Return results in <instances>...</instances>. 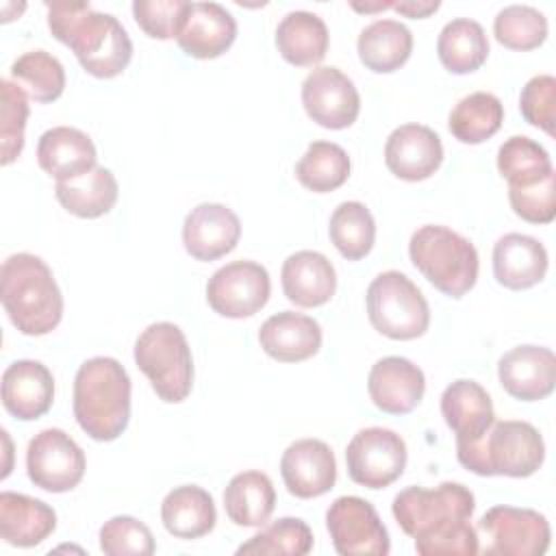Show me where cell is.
Returning <instances> with one entry per match:
<instances>
[{
  "mask_svg": "<svg viewBox=\"0 0 556 556\" xmlns=\"http://www.w3.org/2000/svg\"><path fill=\"white\" fill-rule=\"evenodd\" d=\"M473 510L476 497L460 482L408 486L391 504L397 526L415 539V552L421 556H476L480 536L471 526Z\"/></svg>",
  "mask_w": 556,
  "mask_h": 556,
  "instance_id": "6da1fadb",
  "label": "cell"
},
{
  "mask_svg": "<svg viewBox=\"0 0 556 556\" xmlns=\"http://www.w3.org/2000/svg\"><path fill=\"white\" fill-rule=\"evenodd\" d=\"M48 28L96 78L119 76L132 59V41L122 22L89 2H46Z\"/></svg>",
  "mask_w": 556,
  "mask_h": 556,
  "instance_id": "7a4b0ae2",
  "label": "cell"
},
{
  "mask_svg": "<svg viewBox=\"0 0 556 556\" xmlns=\"http://www.w3.org/2000/svg\"><path fill=\"white\" fill-rule=\"evenodd\" d=\"M0 300L11 324L26 337L52 332L63 317V295L43 258L17 252L0 267Z\"/></svg>",
  "mask_w": 556,
  "mask_h": 556,
  "instance_id": "3957f363",
  "label": "cell"
},
{
  "mask_svg": "<svg viewBox=\"0 0 556 556\" xmlns=\"http://www.w3.org/2000/svg\"><path fill=\"white\" fill-rule=\"evenodd\" d=\"M130 376L111 356L87 358L74 376V417L93 441H115L130 419Z\"/></svg>",
  "mask_w": 556,
  "mask_h": 556,
  "instance_id": "277c9868",
  "label": "cell"
},
{
  "mask_svg": "<svg viewBox=\"0 0 556 556\" xmlns=\"http://www.w3.org/2000/svg\"><path fill=\"white\" fill-rule=\"evenodd\" d=\"M456 458L478 476L528 478L545 460V441L528 421H493L478 441L456 443Z\"/></svg>",
  "mask_w": 556,
  "mask_h": 556,
  "instance_id": "5b68a950",
  "label": "cell"
},
{
  "mask_svg": "<svg viewBox=\"0 0 556 556\" xmlns=\"http://www.w3.org/2000/svg\"><path fill=\"white\" fill-rule=\"evenodd\" d=\"M410 263L443 295L463 298L478 280V250L456 230L439 224H426L410 235Z\"/></svg>",
  "mask_w": 556,
  "mask_h": 556,
  "instance_id": "8992f818",
  "label": "cell"
},
{
  "mask_svg": "<svg viewBox=\"0 0 556 556\" xmlns=\"http://www.w3.org/2000/svg\"><path fill=\"white\" fill-rule=\"evenodd\" d=\"M132 356L159 400L167 404L187 400L193 387V356L185 332L176 324H150L137 337Z\"/></svg>",
  "mask_w": 556,
  "mask_h": 556,
  "instance_id": "52a82bcc",
  "label": "cell"
},
{
  "mask_svg": "<svg viewBox=\"0 0 556 556\" xmlns=\"http://www.w3.org/2000/svg\"><path fill=\"white\" fill-rule=\"evenodd\" d=\"M367 317L371 326L395 341H410L426 334L430 326V306L419 287L402 271L378 274L365 293Z\"/></svg>",
  "mask_w": 556,
  "mask_h": 556,
  "instance_id": "ba28073f",
  "label": "cell"
},
{
  "mask_svg": "<svg viewBox=\"0 0 556 556\" xmlns=\"http://www.w3.org/2000/svg\"><path fill=\"white\" fill-rule=\"evenodd\" d=\"M478 530L484 534V556H541L549 547L552 530L545 515L532 508L493 506L480 521Z\"/></svg>",
  "mask_w": 556,
  "mask_h": 556,
  "instance_id": "9c48e42d",
  "label": "cell"
},
{
  "mask_svg": "<svg viewBox=\"0 0 556 556\" xmlns=\"http://www.w3.org/2000/svg\"><path fill=\"white\" fill-rule=\"evenodd\" d=\"M404 439L380 426L358 430L345 447V465L352 482L367 489H384L393 484L406 467Z\"/></svg>",
  "mask_w": 556,
  "mask_h": 556,
  "instance_id": "30bf717a",
  "label": "cell"
},
{
  "mask_svg": "<svg viewBox=\"0 0 556 556\" xmlns=\"http://www.w3.org/2000/svg\"><path fill=\"white\" fill-rule=\"evenodd\" d=\"M87 469L80 445L61 428L37 432L26 447V473L30 482L50 493H65L78 486Z\"/></svg>",
  "mask_w": 556,
  "mask_h": 556,
  "instance_id": "8fae6325",
  "label": "cell"
},
{
  "mask_svg": "<svg viewBox=\"0 0 556 556\" xmlns=\"http://www.w3.org/2000/svg\"><path fill=\"white\" fill-rule=\"evenodd\" d=\"M326 528L341 556H387L391 549L382 519L363 497H337L326 510Z\"/></svg>",
  "mask_w": 556,
  "mask_h": 556,
  "instance_id": "7c38bea8",
  "label": "cell"
},
{
  "mask_svg": "<svg viewBox=\"0 0 556 556\" xmlns=\"http://www.w3.org/2000/svg\"><path fill=\"white\" fill-rule=\"evenodd\" d=\"M271 280L254 261H232L219 267L206 282L208 306L228 319L256 315L269 300Z\"/></svg>",
  "mask_w": 556,
  "mask_h": 556,
  "instance_id": "4fadbf2b",
  "label": "cell"
},
{
  "mask_svg": "<svg viewBox=\"0 0 556 556\" xmlns=\"http://www.w3.org/2000/svg\"><path fill=\"white\" fill-rule=\"evenodd\" d=\"M302 104L315 124L330 130L352 126L361 113L358 89L334 65H319L308 72L302 83Z\"/></svg>",
  "mask_w": 556,
  "mask_h": 556,
  "instance_id": "5bb4252c",
  "label": "cell"
},
{
  "mask_svg": "<svg viewBox=\"0 0 556 556\" xmlns=\"http://www.w3.org/2000/svg\"><path fill=\"white\" fill-rule=\"evenodd\" d=\"M241 237V222L232 208L217 202L193 206L182 224V245L195 261L208 263L232 252Z\"/></svg>",
  "mask_w": 556,
  "mask_h": 556,
  "instance_id": "9a60e30c",
  "label": "cell"
},
{
  "mask_svg": "<svg viewBox=\"0 0 556 556\" xmlns=\"http://www.w3.org/2000/svg\"><path fill=\"white\" fill-rule=\"evenodd\" d=\"M280 476L291 495L313 500L334 486L337 460L328 443L319 439H300L282 452Z\"/></svg>",
  "mask_w": 556,
  "mask_h": 556,
  "instance_id": "2e32d148",
  "label": "cell"
},
{
  "mask_svg": "<svg viewBox=\"0 0 556 556\" xmlns=\"http://www.w3.org/2000/svg\"><path fill=\"white\" fill-rule=\"evenodd\" d=\"M502 389L521 402H539L556 387V356L543 345H517L497 361Z\"/></svg>",
  "mask_w": 556,
  "mask_h": 556,
  "instance_id": "e0dca14e",
  "label": "cell"
},
{
  "mask_svg": "<svg viewBox=\"0 0 556 556\" xmlns=\"http://www.w3.org/2000/svg\"><path fill=\"white\" fill-rule=\"evenodd\" d=\"M384 163L402 180H426L443 163L441 137L430 126L402 124L387 137Z\"/></svg>",
  "mask_w": 556,
  "mask_h": 556,
  "instance_id": "ac0fdd59",
  "label": "cell"
},
{
  "mask_svg": "<svg viewBox=\"0 0 556 556\" xmlns=\"http://www.w3.org/2000/svg\"><path fill=\"white\" fill-rule=\"evenodd\" d=\"M367 391L378 410L387 415H406L419 406L426 393V378L413 361L404 356H384L369 369Z\"/></svg>",
  "mask_w": 556,
  "mask_h": 556,
  "instance_id": "d6986e66",
  "label": "cell"
},
{
  "mask_svg": "<svg viewBox=\"0 0 556 556\" xmlns=\"http://www.w3.org/2000/svg\"><path fill=\"white\" fill-rule=\"evenodd\" d=\"M54 402L52 371L30 358L11 363L2 374V406L9 415L33 421L43 417Z\"/></svg>",
  "mask_w": 556,
  "mask_h": 556,
  "instance_id": "ffe728a7",
  "label": "cell"
},
{
  "mask_svg": "<svg viewBox=\"0 0 556 556\" xmlns=\"http://www.w3.org/2000/svg\"><path fill=\"white\" fill-rule=\"evenodd\" d=\"M237 39V22L232 13L217 2H191L178 46L193 59H217Z\"/></svg>",
  "mask_w": 556,
  "mask_h": 556,
  "instance_id": "44dd1931",
  "label": "cell"
},
{
  "mask_svg": "<svg viewBox=\"0 0 556 556\" xmlns=\"http://www.w3.org/2000/svg\"><path fill=\"white\" fill-rule=\"evenodd\" d=\"M441 415L456 434V443L478 441L495 421V410L486 389L467 378H458L441 393Z\"/></svg>",
  "mask_w": 556,
  "mask_h": 556,
  "instance_id": "7402d4cb",
  "label": "cell"
},
{
  "mask_svg": "<svg viewBox=\"0 0 556 556\" xmlns=\"http://www.w3.org/2000/svg\"><path fill=\"white\" fill-rule=\"evenodd\" d=\"M547 263L545 245L530 235L508 232L493 245V276L513 291L539 285L547 274Z\"/></svg>",
  "mask_w": 556,
  "mask_h": 556,
  "instance_id": "603a6c76",
  "label": "cell"
},
{
  "mask_svg": "<svg viewBox=\"0 0 556 556\" xmlns=\"http://www.w3.org/2000/svg\"><path fill=\"white\" fill-rule=\"evenodd\" d=\"M258 343L278 363H300L319 352L321 326L308 315L280 311L263 321Z\"/></svg>",
  "mask_w": 556,
  "mask_h": 556,
  "instance_id": "cb8c5ba5",
  "label": "cell"
},
{
  "mask_svg": "<svg viewBox=\"0 0 556 556\" xmlns=\"http://www.w3.org/2000/svg\"><path fill=\"white\" fill-rule=\"evenodd\" d=\"M98 152L91 137L72 126L48 128L37 143V163L56 182L74 180L96 167Z\"/></svg>",
  "mask_w": 556,
  "mask_h": 556,
  "instance_id": "d4e9b609",
  "label": "cell"
},
{
  "mask_svg": "<svg viewBox=\"0 0 556 556\" xmlns=\"http://www.w3.org/2000/svg\"><path fill=\"white\" fill-rule=\"evenodd\" d=\"M280 282L289 302L302 308H315L334 295L337 271L321 252L300 250L282 263Z\"/></svg>",
  "mask_w": 556,
  "mask_h": 556,
  "instance_id": "484cf974",
  "label": "cell"
},
{
  "mask_svg": "<svg viewBox=\"0 0 556 556\" xmlns=\"http://www.w3.org/2000/svg\"><path fill=\"white\" fill-rule=\"evenodd\" d=\"M56 528V513L41 500L24 493H0V536L15 547H35Z\"/></svg>",
  "mask_w": 556,
  "mask_h": 556,
  "instance_id": "4316f807",
  "label": "cell"
},
{
  "mask_svg": "<svg viewBox=\"0 0 556 556\" xmlns=\"http://www.w3.org/2000/svg\"><path fill=\"white\" fill-rule=\"evenodd\" d=\"M161 521L176 539H200L208 534L217 521L213 495L198 484L174 486L161 502Z\"/></svg>",
  "mask_w": 556,
  "mask_h": 556,
  "instance_id": "83f0119b",
  "label": "cell"
},
{
  "mask_svg": "<svg viewBox=\"0 0 556 556\" xmlns=\"http://www.w3.org/2000/svg\"><path fill=\"white\" fill-rule=\"evenodd\" d=\"M330 35L326 22L311 11L287 13L276 28V48L280 56L298 67L317 65L328 52Z\"/></svg>",
  "mask_w": 556,
  "mask_h": 556,
  "instance_id": "f1b7e54d",
  "label": "cell"
},
{
  "mask_svg": "<svg viewBox=\"0 0 556 556\" xmlns=\"http://www.w3.org/2000/svg\"><path fill=\"white\" fill-rule=\"evenodd\" d=\"M356 50L367 70L391 74L410 59L413 33L397 20H376L361 30Z\"/></svg>",
  "mask_w": 556,
  "mask_h": 556,
  "instance_id": "f546056e",
  "label": "cell"
},
{
  "mask_svg": "<svg viewBox=\"0 0 556 556\" xmlns=\"http://www.w3.org/2000/svg\"><path fill=\"white\" fill-rule=\"evenodd\" d=\"M276 506V491L267 473L241 471L230 478L224 491V508L235 526L258 528L265 526Z\"/></svg>",
  "mask_w": 556,
  "mask_h": 556,
  "instance_id": "4dcf8cb0",
  "label": "cell"
},
{
  "mask_svg": "<svg viewBox=\"0 0 556 556\" xmlns=\"http://www.w3.org/2000/svg\"><path fill=\"white\" fill-rule=\"evenodd\" d=\"M54 195L67 213L83 219H96L115 206L119 187L111 169L96 165L91 172L74 180L56 182Z\"/></svg>",
  "mask_w": 556,
  "mask_h": 556,
  "instance_id": "1f68e13d",
  "label": "cell"
},
{
  "mask_svg": "<svg viewBox=\"0 0 556 556\" xmlns=\"http://www.w3.org/2000/svg\"><path fill=\"white\" fill-rule=\"evenodd\" d=\"M441 65L452 74H471L489 56V39L480 22L456 17L447 22L437 39Z\"/></svg>",
  "mask_w": 556,
  "mask_h": 556,
  "instance_id": "d6a6232c",
  "label": "cell"
},
{
  "mask_svg": "<svg viewBox=\"0 0 556 556\" xmlns=\"http://www.w3.org/2000/svg\"><path fill=\"white\" fill-rule=\"evenodd\" d=\"M504 122V106L489 91H473L456 102L450 111L447 128L460 143H482L491 139Z\"/></svg>",
  "mask_w": 556,
  "mask_h": 556,
  "instance_id": "836d02e7",
  "label": "cell"
},
{
  "mask_svg": "<svg viewBox=\"0 0 556 556\" xmlns=\"http://www.w3.org/2000/svg\"><path fill=\"white\" fill-rule=\"evenodd\" d=\"M497 172L508 182V189H526L554 174V165L539 141L513 135L497 150Z\"/></svg>",
  "mask_w": 556,
  "mask_h": 556,
  "instance_id": "e575fe53",
  "label": "cell"
},
{
  "mask_svg": "<svg viewBox=\"0 0 556 556\" xmlns=\"http://www.w3.org/2000/svg\"><path fill=\"white\" fill-rule=\"evenodd\" d=\"M350 156L332 141H313L295 163V178L313 193L339 189L350 178Z\"/></svg>",
  "mask_w": 556,
  "mask_h": 556,
  "instance_id": "d590c367",
  "label": "cell"
},
{
  "mask_svg": "<svg viewBox=\"0 0 556 556\" xmlns=\"http://www.w3.org/2000/svg\"><path fill=\"white\" fill-rule=\"evenodd\" d=\"M328 235L343 258L361 261L371 252L376 241L374 215L363 202H341L330 215Z\"/></svg>",
  "mask_w": 556,
  "mask_h": 556,
  "instance_id": "8d00e7d4",
  "label": "cell"
},
{
  "mask_svg": "<svg viewBox=\"0 0 556 556\" xmlns=\"http://www.w3.org/2000/svg\"><path fill=\"white\" fill-rule=\"evenodd\" d=\"M11 78L35 102H54L65 89V70L56 56L46 50H30L11 65Z\"/></svg>",
  "mask_w": 556,
  "mask_h": 556,
  "instance_id": "74e56055",
  "label": "cell"
},
{
  "mask_svg": "<svg viewBox=\"0 0 556 556\" xmlns=\"http://www.w3.org/2000/svg\"><path fill=\"white\" fill-rule=\"evenodd\" d=\"M313 549V532L298 517H280L237 547V554L304 556Z\"/></svg>",
  "mask_w": 556,
  "mask_h": 556,
  "instance_id": "f35d334b",
  "label": "cell"
},
{
  "mask_svg": "<svg viewBox=\"0 0 556 556\" xmlns=\"http://www.w3.org/2000/svg\"><path fill=\"white\" fill-rule=\"evenodd\" d=\"M493 35L508 50H534L547 39V17L530 4H508L493 20Z\"/></svg>",
  "mask_w": 556,
  "mask_h": 556,
  "instance_id": "ab89813d",
  "label": "cell"
},
{
  "mask_svg": "<svg viewBox=\"0 0 556 556\" xmlns=\"http://www.w3.org/2000/svg\"><path fill=\"white\" fill-rule=\"evenodd\" d=\"M2 93V115H0V148H2V165H11L24 148V128L28 119V98L26 91L9 80H0Z\"/></svg>",
  "mask_w": 556,
  "mask_h": 556,
  "instance_id": "60d3db41",
  "label": "cell"
},
{
  "mask_svg": "<svg viewBox=\"0 0 556 556\" xmlns=\"http://www.w3.org/2000/svg\"><path fill=\"white\" fill-rule=\"evenodd\" d=\"M100 549L106 556H150L156 545L143 521L130 515H117L100 528Z\"/></svg>",
  "mask_w": 556,
  "mask_h": 556,
  "instance_id": "b9f144b4",
  "label": "cell"
},
{
  "mask_svg": "<svg viewBox=\"0 0 556 556\" xmlns=\"http://www.w3.org/2000/svg\"><path fill=\"white\" fill-rule=\"evenodd\" d=\"M191 2L187 0H135L132 17L152 39H178Z\"/></svg>",
  "mask_w": 556,
  "mask_h": 556,
  "instance_id": "7bdbcfd3",
  "label": "cell"
},
{
  "mask_svg": "<svg viewBox=\"0 0 556 556\" xmlns=\"http://www.w3.org/2000/svg\"><path fill=\"white\" fill-rule=\"evenodd\" d=\"M519 111L528 124L554 135L556 124V78L552 74L532 76L519 93Z\"/></svg>",
  "mask_w": 556,
  "mask_h": 556,
  "instance_id": "ee69618b",
  "label": "cell"
},
{
  "mask_svg": "<svg viewBox=\"0 0 556 556\" xmlns=\"http://www.w3.org/2000/svg\"><path fill=\"white\" fill-rule=\"evenodd\" d=\"M508 202L517 217L530 224H549L556 217V174L526 187L508 189Z\"/></svg>",
  "mask_w": 556,
  "mask_h": 556,
  "instance_id": "f6af8a7d",
  "label": "cell"
},
{
  "mask_svg": "<svg viewBox=\"0 0 556 556\" xmlns=\"http://www.w3.org/2000/svg\"><path fill=\"white\" fill-rule=\"evenodd\" d=\"M441 7L439 0H400L393 2L391 9L404 17H413V20H424L428 15H432L437 9Z\"/></svg>",
  "mask_w": 556,
  "mask_h": 556,
  "instance_id": "bcb514c9",
  "label": "cell"
},
{
  "mask_svg": "<svg viewBox=\"0 0 556 556\" xmlns=\"http://www.w3.org/2000/svg\"><path fill=\"white\" fill-rule=\"evenodd\" d=\"M391 0H378V2H350V7L354 9V11H358V13H378V11H387V9H391Z\"/></svg>",
  "mask_w": 556,
  "mask_h": 556,
  "instance_id": "7dc6e473",
  "label": "cell"
}]
</instances>
